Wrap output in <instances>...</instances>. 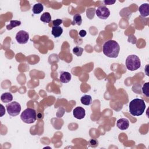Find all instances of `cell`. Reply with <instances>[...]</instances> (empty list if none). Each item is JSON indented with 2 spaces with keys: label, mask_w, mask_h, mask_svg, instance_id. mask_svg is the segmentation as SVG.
I'll list each match as a JSON object with an SVG mask.
<instances>
[{
  "label": "cell",
  "mask_w": 149,
  "mask_h": 149,
  "mask_svg": "<svg viewBox=\"0 0 149 149\" xmlns=\"http://www.w3.org/2000/svg\"><path fill=\"white\" fill-rule=\"evenodd\" d=\"M103 51L106 56L109 58H115L119 55L120 46L116 41L112 40H108L103 45Z\"/></svg>",
  "instance_id": "6da1fadb"
},
{
  "label": "cell",
  "mask_w": 149,
  "mask_h": 149,
  "mask_svg": "<svg viewBox=\"0 0 149 149\" xmlns=\"http://www.w3.org/2000/svg\"><path fill=\"white\" fill-rule=\"evenodd\" d=\"M145 109L146 104L142 99L135 98L129 103V112L133 116L141 115Z\"/></svg>",
  "instance_id": "7a4b0ae2"
},
{
  "label": "cell",
  "mask_w": 149,
  "mask_h": 149,
  "mask_svg": "<svg viewBox=\"0 0 149 149\" xmlns=\"http://www.w3.org/2000/svg\"><path fill=\"white\" fill-rule=\"evenodd\" d=\"M127 69L130 71H135L138 69L141 66L140 58L136 55L129 56L125 61Z\"/></svg>",
  "instance_id": "3957f363"
},
{
  "label": "cell",
  "mask_w": 149,
  "mask_h": 149,
  "mask_svg": "<svg viewBox=\"0 0 149 149\" xmlns=\"http://www.w3.org/2000/svg\"><path fill=\"white\" fill-rule=\"evenodd\" d=\"M21 118L26 124H33L36 121V111L33 108H27L22 112Z\"/></svg>",
  "instance_id": "277c9868"
},
{
  "label": "cell",
  "mask_w": 149,
  "mask_h": 149,
  "mask_svg": "<svg viewBox=\"0 0 149 149\" xmlns=\"http://www.w3.org/2000/svg\"><path fill=\"white\" fill-rule=\"evenodd\" d=\"M6 107L8 114L12 117L18 115L21 111V104L16 102L10 103L6 106Z\"/></svg>",
  "instance_id": "5b68a950"
},
{
  "label": "cell",
  "mask_w": 149,
  "mask_h": 149,
  "mask_svg": "<svg viewBox=\"0 0 149 149\" xmlns=\"http://www.w3.org/2000/svg\"><path fill=\"white\" fill-rule=\"evenodd\" d=\"M95 14L100 19L105 20L110 16V11L106 6H100L96 10Z\"/></svg>",
  "instance_id": "8992f818"
},
{
  "label": "cell",
  "mask_w": 149,
  "mask_h": 149,
  "mask_svg": "<svg viewBox=\"0 0 149 149\" xmlns=\"http://www.w3.org/2000/svg\"><path fill=\"white\" fill-rule=\"evenodd\" d=\"M29 38V33L24 30L19 31L16 35V40L19 44H25L27 43Z\"/></svg>",
  "instance_id": "52a82bcc"
},
{
  "label": "cell",
  "mask_w": 149,
  "mask_h": 149,
  "mask_svg": "<svg viewBox=\"0 0 149 149\" xmlns=\"http://www.w3.org/2000/svg\"><path fill=\"white\" fill-rule=\"evenodd\" d=\"M73 114L75 118L78 119H82L84 118L86 115V111L83 108L78 107L73 110Z\"/></svg>",
  "instance_id": "ba28073f"
},
{
  "label": "cell",
  "mask_w": 149,
  "mask_h": 149,
  "mask_svg": "<svg viewBox=\"0 0 149 149\" xmlns=\"http://www.w3.org/2000/svg\"><path fill=\"white\" fill-rule=\"evenodd\" d=\"M117 126L121 130H126L129 126V121L126 118H121L118 120Z\"/></svg>",
  "instance_id": "9c48e42d"
},
{
  "label": "cell",
  "mask_w": 149,
  "mask_h": 149,
  "mask_svg": "<svg viewBox=\"0 0 149 149\" xmlns=\"http://www.w3.org/2000/svg\"><path fill=\"white\" fill-rule=\"evenodd\" d=\"M139 11L140 15L143 17H146L149 15V5L148 4H143L139 8Z\"/></svg>",
  "instance_id": "30bf717a"
},
{
  "label": "cell",
  "mask_w": 149,
  "mask_h": 149,
  "mask_svg": "<svg viewBox=\"0 0 149 149\" xmlns=\"http://www.w3.org/2000/svg\"><path fill=\"white\" fill-rule=\"evenodd\" d=\"M72 76L68 72H61L60 76V80L63 83H67L70 82Z\"/></svg>",
  "instance_id": "8fae6325"
},
{
  "label": "cell",
  "mask_w": 149,
  "mask_h": 149,
  "mask_svg": "<svg viewBox=\"0 0 149 149\" xmlns=\"http://www.w3.org/2000/svg\"><path fill=\"white\" fill-rule=\"evenodd\" d=\"M1 100L4 103H10L13 100V95L9 92L3 93L1 96Z\"/></svg>",
  "instance_id": "7c38bea8"
},
{
  "label": "cell",
  "mask_w": 149,
  "mask_h": 149,
  "mask_svg": "<svg viewBox=\"0 0 149 149\" xmlns=\"http://www.w3.org/2000/svg\"><path fill=\"white\" fill-rule=\"evenodd\" d=\"M80 101L84 106H90L92 103V98L90 95H84L81 97Z\"/></svg>",
  "instance_id": "4fadbf2b"
},
{
  "label": "cell",
  "mask_w": 149,
  "mask_h": 149,
  "mask_svg": "<svg viewBox=\"0 0 149 149\" xmlns=\"http://www.w3.org/2000/svg\"><path fill=\"white\" fill-rule=\"evenodd\" d=\"M63 33V29L60 26H53L52 28V34L56 37H59Z\"/></svg>",
  "instance_id": "5bb4252c"
},
{
  "label": "cell",
  "mask_w": 149,
  "mask_h": 149,
  "mask_svg": "<svg viewBox=\"0 0 149 149\" xmlns=\"http://www.w3.org/2000/svg\"><path fill=\"white\" fill-rule=\"evenodd\" d=\"M43 10H44L43 5L41 3H37L34 5L32 11L34 14H39L43 11Z\"/></svg>",
  "instance_id": "9a60e30c"
},
{
  "label": "cell",
  "mask_w": 149,
  "mask_h": 149,
  "mask_svg": "<svg viewBox=\"0 0 149 149\" xmlns=\"http://www.w3.org/2000/svg\"><path fill=\"white\" fill-rule=\"evenodd\" d=\"M40 21L44 23H49L51 21V16L49 12H44L40 17Z\"/></svg>",
  "instance_id": "2e32d148"
},
{
  "label": "cell",
  "mask_w": 149,
  "mask_h": 149,
  "mask_svg": "<svg viewBox=\"0 0 149 149\" xmlns=\"http://www.w3.org/2000/svg\"><path fill=\"white\" fill-rule=\"evenodd\" d=\"M21 25V22L17 21V20H14V21H11L10 23L8 25H7V29L8 30H12L13 28H15L17 26H19Z\"/></svg>",
  "instance_id": "e0dca14e"
},
{
  "label": "cell",
  "mask_w": 149,
  "mask_h": 149,
  "mask_svg": "<svg viewBox=\"0 0 149 149\" xmlns=\"http://www.w3.org/2000/svg\"><path fill=\"white\" fill-rule=\"evenodd\" d=\"M82 23V16L80 14H76L73 16V20L72 22V25H77L78 26H80Z\"/></svg>",
  "instance_id": "ac0fdd59"
},
{
  "label": "cell",
  "mask_w": 149,
  "mask_h": 149,
  "mask_svg": "<svg viewBox=\"0 0 149 149\" xmlns=\"http://www.w3.org/2000/svg\"><path fill=\"white\" fill-rule=\"evenodd\" d=\"M83 53V48L82 47L76 46L73 49V53L78 57L82 56Z\"/></svg>",
  "instance_id": "d6986e66"
},
{
  "label": "cell",
  "mask_w": 149,
  "mask_h": 149,
  "mask_svg": "<svg viewBox=\"0 0 149 149\" xmlns=\"http://www.w3.org/2000/svg\"><path fill=\"white\" fill-rule=\"evenodd\" d=\"M148 84L149 83H146L144 84L143 87H142V91L143 93L146 95V96H147V97L149 96V93H148Z\"/></svg>",
  "instance_id": "ffe728a7"
},
{
  "label": "cell",
  "mask_w": 149,
  "mask_h": 149,
  "mask_svg": "<svg viewBox=\"0 0 149 149\" xmlns=\"http://www.w3.org/2000/svg\"><path fill=\"white\" fill-rule=\"evenodd\" d=\"M89 145L91 147H96L98 146V142L95 139H91L89 140Z\"/></svg>",
  "instance_id": "44dd1931"
},
{
  "label": "cell",
  "mask_w": 149,
  "mask_h": 149,
  "mask_svg": "<svg viewBox=\"0 0 149 149\" xmlns=\"http://www.w3.org/2000/svg\"><path fill=\"white\" fill-rule=\"evenodd\" d=\"M62 20L58 19L53 21V25L54 26H59L61 24H62Z\"/></svg>",
  "instance_id": "7402d4cb"
},
{
  "label": "cell",
  "mask_w": 149,
  "mask_h": 149,
  "mask_svg": "<svg viewBox=\"0 0 149 149\" xmlns=\"http://www.w3.org/2000/svg\"><path fill=\"white\" fill-rule=\"evenodd\" d=\"M86 34H87V32H86V31L84 30H80V31L79 32V36H80V37H83L86 36Z\"/></svg>",
  "instance_id": "603a6c76"
},
{
  "label": "cell",
  "mask_w": 149,
  "mask_h": 149,
  "mask_svg": "<svg viewBox=\"0 0 149 149\" xmlns=\"http://www.w3.org/2000/svg\"><path fill=\"white\" fill-rule=\"evenodd\" d=\"M104 3L107 5H112L115 3V1H104Z\"/></svg>",
  "instance_id": "cb8c5ba5"
}]
</instances>
